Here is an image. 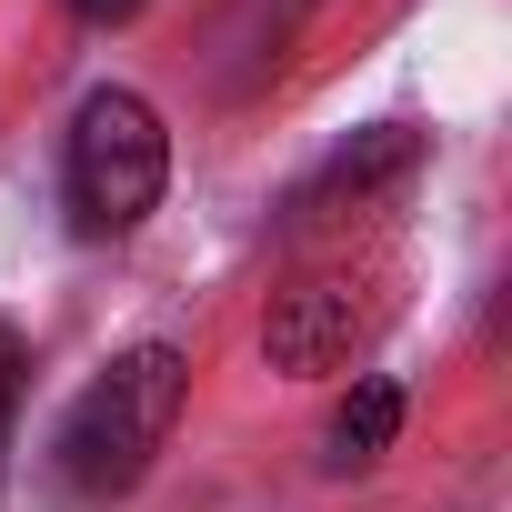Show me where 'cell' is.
Instances as JSON below:
<instances>
[{"mask_svg": "<svg viewBox=\"0 0 512 512\" xmlns=\"http://www.w3.org/2000/svg\"><path fill=\"white\" fill-rule=\"evenodd\" d=\"M61 191H71V221L91 241H121L161 211L171 191V131L141 91H91L81 121H71V151H61Z\"/></svg>", "mask_w": 512, "mask_h": 512, "instance_id": "2", "label": "cell"}, {"mask_svg": "<svg viewBox=\"0 0 512 512\" xmlns=\"http://www.w3.org/2000/svg\"><path fill=\"white\" fill-rule=\"evenodd\" d=\"M412 151H422V141H412L402 121H372L362 141H342V151H332V161L302 181V211H332V201H372L382 181H402V171H412Z\"/></svg>", "mask_w": 512, "mask_h": 512, "instance_id": "6", "label": "cell"}, {"mask_svg": "<svg viewBox=\"0 0 512 512\" xmlns=\"http://www.w3.org/2000/svg\"><path fill=\"white\" fill-rule=\"evenodd\" d=\"M302 11H312V0H302Z\"/></svg>", "mask_w": 512, "mask_h": 512, "instance_id": "9", "label": "cell"}, {"mask_svg": "<svg viewBox=\"0 0 512 512\" xmlns=\"http://www.w3.org/2000/svg\"><path fill=\"white\" fill-rule=\"evenodd\" d=\"M292 31H302V0H221V21H211V91L221 101H251L272 71H282V51H292Z\"/></svg>", "mask_w": 512, "mask_h": 512, "instance_id": "4", "label": "cell"}, {"mask_svg": "<svg viewBox=\"0 0 512 512\" xmlns=\"http://www.w3.org/2000/svg\"><path fill=\"white\" fill-rule=\"evenodd\" d=\"M71 11H81L91 31H111V21H131V11H141V0H71Z\"/></svg>", "mask_w": 512, "mask_h": 512, "instance_id": "8", "label": "cell"}, {"mask_svg": "<svg viewBox=\"0 0 512 512\" xmlns=\"http://www.w3.org/2000/svg\"><path fill=\"white\" fill-rule=\"evenodd\" d=\"M362 342H372V302H362L342 272H312V282L272 292V312H262V362H272V372H292V382L342 372Z\"/></svg>", "mask_w": 512, "mask_h": 512, "instance_id": "3", "label": "cell"}, {"mask_svg": "<svg viewBox=\"0 0 512 512\" xmlns=\"http://www.w3.org/2000/svg\"><path fill=\"white\" fill-rule=\"evenodd\" d=\"M392 442H402V382L392 372H362L342 392V412L322 422V472H372Z\"/></svg>", "mask_w": 512, "mask_h": 512, "instance_id": "5", "label": "cell"}, {"mask_svg": "<svg viewBox=\"0 0 512 512\" xmlns=\"http://www.w3.org/2000/svg\"><path fill=\"white\" fill-rule=\"evenodd\" d=\"M181 392H191V362L181 342H131L101 382L71 392L61 432H51V472L71 502H121L141 492V472L161 462L171 422H181Z\"/></svg>", "mask_w": 512, "mask_h": 512, "instance_id": "1", "label": "cell"}, {"mask_svg": "<svg viewBox=\"0 0 512 512\" xmlns=\"http://www.w3.org/2000/svg\"><path fill=\"white\" fill-rule=\"evenodd\" d=\"M11 412H21V352L0 332V472H11Z\"/></svg>", "mask_w": 512, "mask_h": 512, "instance_id": "7", "label": "cell"}]
</instances>
